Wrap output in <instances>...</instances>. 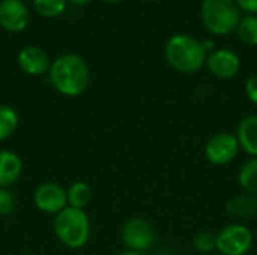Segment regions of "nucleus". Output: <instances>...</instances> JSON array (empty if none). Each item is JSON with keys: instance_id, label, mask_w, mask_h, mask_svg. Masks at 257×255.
I'll return each instance as SVG.
<instances>
[{"instance_id": "nucleus-1", "label": "nucleus", "mask_w": 257, "mask_h": 255, "mask_svg": "<svg viewBox=\"0 0 257 255\" xmlns=\"http://www.w3.org/2000/svg\"><path fill=\"white\" fill-rule=\"evenodd\" d=\"M48 75L53 87L68 98L80 96L90 81V71L84 59L71 53L57 57L51 63Z\"/></svg>"}, {"instance_id": "nucleus-2", "label": "nucleus", "mask_w": 257, "mask_h": 255, "mask_svg": "<svg viewBox=\"0 0 257 255\" xmlns=\"http://www.w3.org/2000/svg\"><path fill=\"white\" fill-rule=\"evenodd\" d=\"M206 47L190 35H175L166 44L169 65L181 74H194L206 63Z\"/></svg>"}, {"instance_id": "nucleus-3", "label": "nucleus", "mask_w": 257, "mask_h": 255, "mask_svg": "<svg viewBox=\"0 0 257 255\" xmlns=\"http://www.w3.org/2000/svg\"><path fill=\"white\" fill-rule=\"evenodd\" d=\"M53 230L59 242L71 249H80L87 245L92 234V225L87 213L69 206L54 216Z\"/></svg>"}, {"instance_id": "nucleus-4", "label": "nucleus", "mask_w": 257, "mask_h": 255, "mask_svg": "<svg viewBox=\"0 0 257 255\" xmlns=\"http://www.w3.org/2000/svg\"><path fill=\"white\" fill-rule=\"evenodd\" d=\"M202 21L214 35H229L236 30L241 14L235 0H203Z\"/></svg>"}, {"instance_id": "nucleus-5", "label": "nucleus", "mask_w": 257, "mask_h": 255, "mask_svg": "<svg viewBox=\"0 0 257 255\" xmlns=\"http://www.w3.org/2000/svg\"><path fill=\"white\" fill-rule=\"evenodd\" d=\"M251 246L253 234L244 224H229L217 234V251L221 255H247Z\"/></svg>"}, {"instance_id": "nucleus-6", "label": "nucleus", "mask_w": 257, "mask_h": 255, "mask_svg": "<svg viewBox=\"0 0 257 255\" xmlns=\"http://www.w3.org/2000/svg\"><path fill=\"white\" fill-rule=\"evenodd\" d=\"M122 243L130 251L145 252L151 249L157 240V233L149 221L145 218H130L120 231Z\"/></svg>"}, {"instance_id": "nucleus-7", "label": "nucleus", "mask_w": 257, "mask_h": 255, "mask_svg": "<svg viewBox=\"0 0 257 255\" xmlns=\"http://www.w3.org/2000/svg\"><path fill=\"white\" fill-rule=\"evenodd\" d=\"M241 147L238 138L232 132H217L214 134L206 146H205V156L206 159L218 167L230 164L239 153Z\"/></svg>"}, {"instance_id": "nucleus-8", "label": "nucleus", "mask_w": 257, "mask_h": 255, "mask_svg": "<svg viewBox=\"0 0 257 255\" xmlns=\"http://www.w3.org/2000/svg\"><path fill=\"white\" fill-rule=\"evenodd\" d=\"M33 203L41 212L47 215H57L68 207L66 189H63L59 183L54 182L41 183L35 189Z\"/></svg>"}, {"instance_id": "nucleus-9", "label": "nucleus", "mask_w": 257, "mask_h": 255, "mask_svg": "<svg viewBox=\"0 0 257 255\" xmlns=\"http://www.w3.org/2000/svg\"><path fill=\"white\" fill-rule=\"evenodd\" d=\"M30 20V12L23 0L0 2V26L11 33L23 32Z\"/></svg>"}, {"instance_id": "nucleus-10", "label": "nucleus", "mask_w": 257, "mask_h": 255, "mask_svg": "<svg viewBox=\"0 0 257 255\" xmlns=\"http://www.w3.org/2000/svg\"><path fill=\"white\" fill-rule=\"evenodd\" d=\"M206 66L212 75L220 80H230L233 78L241 68V60L236 53L221 48L212 51L206 57Z\"/></svg>"}, {"instance_id": "nucleus-11", "label": "nucleus", "mask_w": 257, "mask_h": 255, "mask_svg": "<svg viewBox=\"0 0 257 255\" xmlns=\"http://www.w3.org/2000/svg\"><path fill=\"white\" fill-rule=\"evenodd\" d=\"M18 66L21 68L23 72L29 74V75H42L47 74L50 71V59L48 54L39 48V47H24L17 57Z\"/></svg>"}, {"instance_id": "nucleus-12", "label": "nucleus", "mask_w": 257, "mask_h": 255, "mask_svg": "<svg viewBox=\"0 0 257 255\" xmlns=\"http://www.w3.org/2000/svg\"><path fill=\"white\" fill-rule=\"evenodd\" d=\"M23 174V161L12 150H0V188H11Z\"/></svg>"}, {"instance_id": "nucleus-13", "label": "nucleus", "mask_w": 257, "mask_h": 255, "mask_svg": "<svg viewBox=\"0 0 257 255\" xmlns=\"http://www.w3.org/2000/svg\"><path fill=\"white\" fill-rule=\"evenodd\" d=\"M236 138L239 147L250 155L251 158H257V116L251 114L244 117L236 129Z\"/></svg>"}, {"instance_id": "nucleus-14", "label": "nucleus", "mask_w": 257, "mask_h": 255, "mask_svg": "<svg viewBox=\"0 0 257 255\" xmlns=\"http://www.w3.org/2000/svg\"><path fill=\"white\" fill-rule=\"evenodd\" d=\"M226 212L238 219H250L257 215V197L242 192L226 203Z\"/></svg>"}, {"instance_id": "nucleus-15", "label": "nucleus", "mask_w": 257, "mask_h": 255, "mask_svg": "<svg viewBox=\"0 0 257 255\" xmlns=\"http://www.w3.org/2000/svg\"><path fill=\"white\" fill-rule=\"evenodd\" d=\"M66 195H68V206L69 207H75V209H81L84 210L89 203L92 201V189L86 182H74L68 189H66Z\"/></svg>"}, {"instance_id": "nucleus-16", "label": "nucleus", "mask_w": 257, "mask_h": 255, "mask_svg": "<svg viewBox=\"0 0 257 255\" xmlns=\"http://www.w3.org/2000/svg\"><path fill=\"white\" fill-rule=\"evenodd\" d=\"M238 182L244 192L257 197V158L248 159L241 167V171L238 174Z\"/></svg>"}, {"instance_id": "nucleus-17", "label": "nucleus", "mask_w": 257, "mask_h": 255, "mask_svg": "<svg viewBox=\"0 0 257 255\" xmlns=\"http://www.w3.org/2000/svg\"><path fill=\"white\" fill-rule=\"evenodd\" d=\"M18 113L11 105L0 104V141L8 140L18 128Z\"/></svg>"}, {"instance_id": "nucleus-18", "label": "nucleus", "mask_w": 257, "mask_h": 255, "mask_svg": "<svg viewBox=\"0 0 257 255\" xmlns=\"http://www.w3.org/2000/svg\"><path fill=\"white\" fill-rule=\"evenodd\" d=\"M239 39L247 45H257V17L247 15L241 18L236 27Z\"/></svg>"}, {"instance_id": "nucleus-19", "label": "nucleus", "mask_w": 257, "mask_h": 255, "mask_svg": "<svg viewBox=\"0 0 257 255\" xmlns=\"http://www.w3.org/2000/svg\"><path fill=\"white\" fill-rule=\"evenodd\" d=\"M66 2L68 0H33V8L42 17L54 18L65 12Z\"/></svg>"}, {"instance_id": "nucleus-20", "label": "nucleus", "mask_w": 257, "mask_h": 255, "mask_svg": "<svg viewBox=\"0 0 257 255\" xmlns=\"http://www.w3.org/2000/svg\"><path fill=\"white\" fill-rule=\"evenodd\" d=\"M193 248L200 254H211L217 251V234L211 231H202L194 236Z\"/></svg>"}, {"instance_id": "nucleus-21", "label": "nucleus", "mask_w": 257, "mask_h": 255, "mask_svg": "<svg viewBox=\"0 0 257 255\" xmlns=\"http://www.w3.org/2000/svg\"><path fill=\"white\" fill-rule=\"evenodd\" d=\"M17 207V198L9 188H0V216L11 215Z\"/></svg>"}, {"instance_id": "nucleus-22", "label": "nucleus", "mask_w": 257, "mask_h": 255, "mask_svg": "<svg viewBox=\"0 0 257 255\" xmlns=\"http://www.w3.org/2000/svg\"><path fill=\"white\" fill-rule=\"evenodd\" d=\"M245 95L247 98L257 105V75H253L245 83Z\"/></svg>"}, {"instance_id": "nucleus-23", "label": "nucleus", "mask_w": 257, "mask_h": 255, "mask_svg": "<svg viewBox=\"0 0 257 255\" xmlns=\"http://www.w3.org/2000/svg\"><path fill=\"white\" fill-rule=\"evenodd\" d=\"M236 6L251 15L257 14V0H235Z\"/></svg>"}, {"instance_id": "nucleus-24", "label": "nucleus", "mask_w": 257, "mask_h": 255, "mask_svg": "<svg viewBox=\"0 0 257 255\" xmlns=\"http://www.w3.org/2000/svg\"><path fill=\"white\" fill-rule=\"evenodd\" d=\"M117 255H145L143 252H137V251H130V249H126V251H123V252H120V254Z\"/></svg>"}, {"instance_id": "nucleus-25", "label": "nucleus", "mask_w": 257, "mask_h": 255, "mask_svg": "<svg viewBox=\"0 0 257 255\" xmlns=\"http://www.w3.org/2000/svg\"><path fill=\"white\" fill-rule=\"evenodd\" d=\"M68 2H71V3H74V5H86V3H89L90 0H68Z\"/></svg>"}, {"instance_id": "nucleus-26", "label": "nucleus", "mask_w": 257, "mask_h": 255, "mask_svg": "<svg viewBox=\"0 0 257 255\" xmlns=\"http://www.w3.org/2000/svg\"><path fill=\"white\" fill-rule=\"evenodd\" d=\"M104 2H107V3H117V2H122V0H104Z\"/></svg>"}, {"instance_id": "nucleus-27", "label": "nucleus", "mask_w": 257, "mask_h": 255, "mask_svg": "<svg viewBox=\"0 0 257 255\" xmlns=\"http://www.w3.org/2000/svg\"><path fill=\"white\" fill-rule=\"evenodd\" d=\"M149 2H157V0H149Z\"/></svg>"}]
</instances>
